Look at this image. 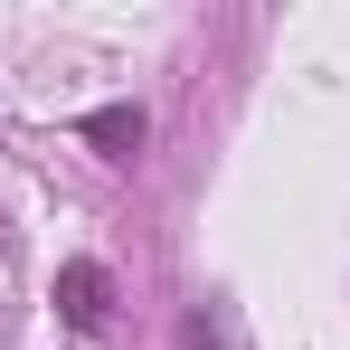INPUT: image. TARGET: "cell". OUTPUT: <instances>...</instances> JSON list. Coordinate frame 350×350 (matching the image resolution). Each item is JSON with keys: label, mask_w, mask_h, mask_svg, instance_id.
I'll list each match as a JSON object with an SVG mask.
<instances>
[{"label": "cell", "mask_w": 350, "mask_h": 350, "mask_svg": "<svg viewBox=\"0 0 350 350\" xmlns=\"http://www.w3.org/2000/svg\"><path fill=\"white\" fill-rule=\"evenodd\" d=\"M57 312H66V322H76V332H95V322L114 312V275H105L95 256H76V265H66V275H57Z\"/></svg>", "instance_id": "1"}, {"label": "cell", "mask_w": 350, "mask_h": 350, "mask_svg": "<svg viewBox=\"0 0 350 350\" xmlns=\"http://www.w3.org/2000/svg\"><path fill=\"white\" fill-rule=\"evenodd\" d=\"M142 133H152L142 105H105V114H85V142H95L105 161H133V152H142Z\"/></svg>", "instance_id": "2"}, {"label": "cell", "mask_w": 350, "mask_h": 350, "mask_svg": "<svg viewBox=\"0 0 350 350\" xmlns=\"http://www.w3.org/2000/svg\"><path fill=\"white\" fill-rule=\"evenodd\" d=\"M199 350H246V332H237L228 303H208V312H199Z\"/></svg>", "instance_id": "3"}]
</instances>
